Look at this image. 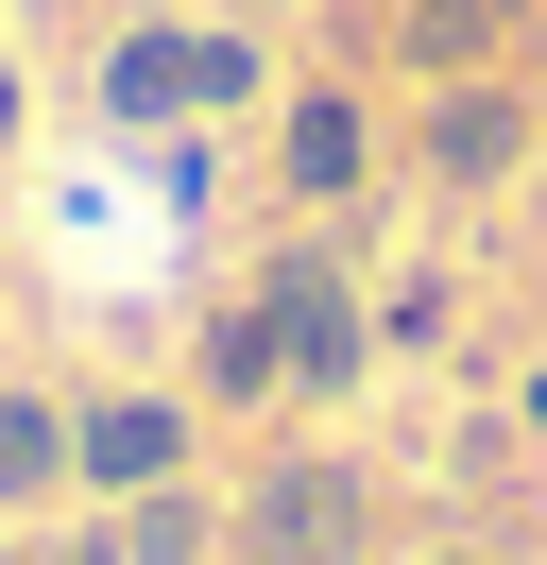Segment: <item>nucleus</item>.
<instances>
[{
  "instance_id": "4",
  "label": "nucleus",
  "mask_w": 547,
  "mask_h": 565,
  "mask_svg": "<svg viewBox=\"0 0 547 565\" xmlns=\"http://www.w3.org/2000/svg\"><path fill=\"white\" fill-rule=\"evenodd\" d=\"M68 462H86L103 497H154V480H189V412H171V394H103V412L68 428Z\"/></svg>"
},
{
  "instance_id": "2",
  "label": "nucleus",
  "mask_w": 547,
  "mask_h": 565,
  "mask_svg": "<svg viewBox=\"0 0 547 565\" xmlns=\"http://www.w3.org/2000/svg\"><path fill=\"white\" fill-rule=\"evenodd\" d=\"M239 548H257V565H360V462L291 446L257 497H239Z\"/></svg>"
},
{
  "instance_id": "12",
  "label": "nucleus",
  "mask_w": 547,
  "mask_h": 565,
  "mask_svg": "<svg viewBox=\"0 0 547 565\" xmlns=\"http://www.w3.org/2000/svg\"><path fill=\"white\" fill-rule=\"evenodd\" d=\"M18 565H52V548H18Z\"/></svg>"
},
{
  "instance_id": "11",
  "label": "nucleus",
  "mask_w": 547,
  "mask_h": 565,
  "mask_svg": "<svg viewBox=\"0 0 547 565\" xmlns=\"http://www.w3.org/2000/svg\"><path fill=\"white\" fill-rule=\"evenodd\" d=\"M0 154H18V70H0Z\"/></svg>"
},
{
  "instance_id": "1",
  "label": "nucleus",
  "mask_w": 547,
  "mask_h": 565,
  "mask_svg": "<svg viewBox=\"0 0 547 565\" xmlns=\"http://www.w3.org/2000/svg\"><path fill=\"white\" fill-rule=\"evenodd\" d=\"M223 104H257V52L205 35V18H137L103 52V120H137V138H205Z\"/></svg>"
},
{
  "instance_id": "10",
  "label": "nucleus",
  "mask_w": 547,
  "mask_h": 565,
  "mask_svg": "<svg viewBox=\"0 0 547 565\" xmlns=\"http://www.w3.org/2000/svg\"><path fill=\"white\" fill-rule=\"evenodd\" d=\"M68 462V412H34V394H0V514H18L34 480Z\"/></svg>"
},
{
  "instance_id": "6",
  "label": "nucleus",
  "mask_w": 547,
  "mask_h": 565,
  "mask_svg": "<svg viewBox=\"0 0 547 565\" xmlns=\"http://www.w3.org/2000/svg\"><path fill=\"white\" fill-rule=\"evenodd\" d=\"M274 172H291V189H308V206H342V189H360V172H376V120H360V104H342V86H308V104H291V138H274Z\"/></svg>"
},
{
  "instance_id": "8",
  "label": "nucleus",
  "mask_w": 547,
  "mask_h": 565,
  "mask_svg": "<svg viewBox=\"0 0 547 565\" xmlns=\"http://www.w3.org/2000/svg\"><path fill=\"white\" fill-rule=\"evenodd\" d=\"M394 35H410V70H444V86H462L479 52L513 35V0H394Z\"/></svg>"
},
{
  "instance_id": "7",
  "label": "nucleus",
  "mask_w": 547,
  "mask_h": 565,
  "mask_svg": "<svg viewBox=\"0 0 547 565\" xmlns=\"http://www.w3.org/2000/svg\"><path fill=\"white\" fill-rule=\"evenodd\" d=\"M205 394H291V343H274V291L205 309Z\"/></svg>"
},
{
  "instance_id": "9",
  "label": "nucleus",
  "mask_w": 547,
  "mask_h": 565,
  "mask_svg": "<svg viewBox=\"0 0 547 565\" xmlns=\"http://www.w3.org/2000/svg\"><path fill=\"white\" fill-rule=\"evenodd\" d=\"M120 565H205V497H189V480L120 497Z\"/></svg>"
},
{
  "instance_id": "3",
  "label": "nucleus",
  "mask_w": 547,
  "mask_h": 565,
  "mask_svg": "<svg viewBox=\"0 0 547 565\" xmlns=\"http://www.w3.org/2000/svg\"><path fill=\"white\" fill-rule=\"evenodd\" d=\"M274 343H291V394H342V377H360V343H376V326L360 309H342V275H325V257H274Z\"/></svg>"
},
{
  "instance_id": "5",
  "label": "nucleus",
  "mask_w": 547,
  "mask_h": 565,
  "mask_svg": "<svg viewBox=\"0 0 547 565\" xmlns=\"http://www.w3.org/2000/svg\"><path fill=\"white\" fill-rule=\"evenodd\" d=\"M513 154H530V104H513V86H444L428 104V172L444 189H496Z\"/></svg>"
}]
</instances>
